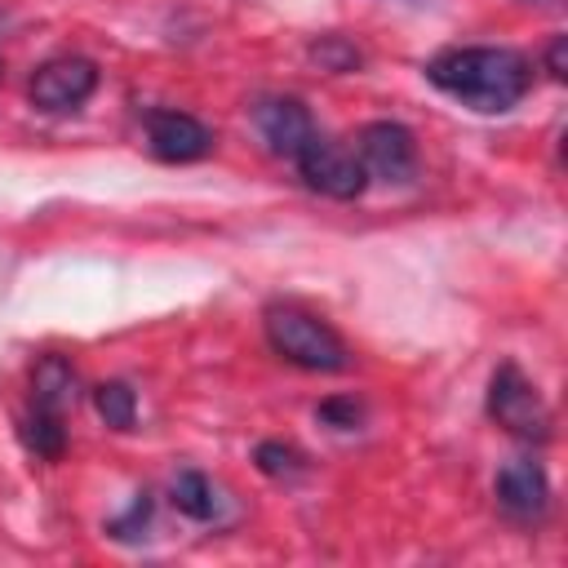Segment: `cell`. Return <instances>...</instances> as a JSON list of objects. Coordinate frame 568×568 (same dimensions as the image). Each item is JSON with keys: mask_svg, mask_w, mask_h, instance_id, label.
<instances>
[{"mask_svg": "<svg viewBox=\"0 0 568 568\" xmlns=\"http://www.w3.org/2000/svg\"><path fill=\"white\" fill-rule=\"evenodd\" d=\"M426 80L457 98L470 111H510L528 89H532V67L519 49L506 44H466V49H444L426 62Z\"/></svg>", "mask_w": 568, "mask_h": 568, "instance_id": "6da1fadb", "label": "cell"}, {"mask_svg": "<svg viewBox=\"0 0 568 568\" xmlns=\"http://www.w3.org/2000/svg\"><path fill=\"white\" fill-rule=\"evenodd\" d=\"M262 328H266V342L280 359L306 368V373H342L351 364V351L342 342V333L320 320L315 311L306 306H293V302H275L266 306L262 315Z\"/></svg>", "mask_w": 568, "mask_h": 568, "instance_id": "7a4b0ae2", "label": "cell"}, {"mask_svg": "<svg viewBox=\"0 0 568 568\" xmlns=\"http://www.w3.org/2000/svg\"><path fill=\"white\" fill-rule=\"evenodd\" d=\"M488 417L501 426V430H510L515 439H524V444H546L555 430V417H550V408H546V399H541V390L515 368V364H501L497 373H493V382H488Z\"/></svg>", "mask_w": 568, "mask_h": 568, "instance_id": "3957f363", "label": "cell"}, {"mask_svg": "<svg viewBox=\"0 0 568 568\" xmlns=\"http://www.w3.org/2000/svg\"><path fill=\"white\" fill-rule=\"evenodd\" d=\"M302 182L328 200H359L364 186H368V173L355 155V146L337 142V138H324V133H311L306 146L293 155Z\"/></svg>", "mask_w": 568, "mask_h": 568, "instance_id": "277c9868", "label": "cell"}, {"mask_svg": "<svg viewBox=\"0 0 568 568\" xmlns=\"http://www.w3.org/2000/svg\"><path fill=\"white\" fill-rule=\"evenodd\" d=\"M93 89H98V67H93L89 58H71V53L40 62V67L31 71V80H27L31 106L53 111V115L84 106V102L93 98Z\"/></svg>", "mask_w": 568, "mask_h": 568, "instance_id": "5b68a950", "label": "cell"}, {"mask_svg": "<svg viewBox=\"0 0 568 568\" xmlns=\"http://www.w3.org/2000/svg\"><path fill=\"white\" fill-rule=\"evenodd\" d=\"M355 155L377 182H408L417 173V142L399 120H368L355 138Z\"/></svg>", "mask_w": 568, "mask_h": 568, "instance_id": "8992f818", "label": "cell"}, {"mask_svg": "<svg viewBox=\"0 0 568 568\" xmlns=\"http://www.w3.org/2000/svg\"><path fill=\"white\" fill-rule=\"evenodd\" d=\"M146 151L164 164H191V160H204L213 151V133L195 115L160 106L146 115Z\"/></svg>", "mask_w": 568, "mask_h": 568, "instance_id": "52a82bcc", "label": "cell"}, {"mask_svg": "<svg viewBox=\"0 0 568 568\" xmlns=\"http://www.w3.org/2000/svg\"><path fill=\"white\" fill-rule=\"evenodd\" d=\"M493 493H497V506H501L510 519H519V524L541 519L546 506H550V479H546L541 462H532V457H510V462L497 470Z\"/></svg>", "mask_w": 568, "mask_h": 568, "instance_id": "ba28073f", "label": "cell"}, {"mask_svg": "<svg viewBox=\"0 0 568 568\" xmlns=\"http://www.w3.org/2000/svg\"><path fill=\"white\" fill-rule=\"evenodd\" d=\"M253 124H257L262 142H266L275 155H284V160H293V155L306 146V138L315 133L311 111H306L297 98H262V102L253 106Z\"/></svg>", "mask_w": 568, "mask_h": 568, "instance_id": "9c48e42d", "label": "cell"}, {"mask_svg": "<svg viewBox=\"0 0 568 568\" xmlns=\"http://www.w3.org/2000/svg\"><path fill=\"white\" fill-rule=\"evenodd\" d=\"M75 404V368L62 359V355H44L36 368H31V408H44V413H62Z\"/></svg>", "mask_w": 568, "mask_h": 568, "instance_id": "30bf717a", "label": "cell"}, {"mask_svg": "<svg viewBox=\"0 0 568 568\" xmlns=\"http://www.w3.org/2000/svg\"><path fill=\"white\" fill-rule=\"evenodd\" d=\"M169 497H173V506H178L186 519H195V524H209V519H217V510H222V497H217L213 479L200 475V470H178Z\"/></svg>", "mask_w": 568, "mask_h": 568, "instance_id": "8fae6325", "label": "cell"}, {"mask_svg": "<svg viewBox=\"0 0 568 568\" xmlns=\"http://www.w3.org/2000/svg\"><path fill=\"white\" fill-rule=\"evenodd\" d=\"M22 444L44 457V462H58L62 448H67V426H62V413H44V408H31L22 417Z\"/></svg>", "mask_w": 568, "mask_h": 568, "instance_id": "7c38bea8", "label": "cell"}, {"mask_svg": "<svg viewBox=\"0 0 568 568\" xmlns=\"http://www.w3.org/2000/svg\"><path fill=\"white\" fill-rule=\"evenodd\" d=\"M93 408L111 430H133L138 426V395L129 382H98L93 386Z\"/></svg>", "mask_w": 568, "mask_h": 568, "instance_id": "4fadbf2b", "label": "cell"}, {"mask_svg": "<svg viewBox=\"0 0 568 568\" xmlns=\"http://www.w3.org/2000/svg\"><path fill=\"white\" fill-rule=\"evenodd\" d=\"M253 462H257V470L271 475V479H297V475L306 470V457H302L293 444H280V439H262V444L253 448Z\"/></svg>", "mask_w": 568, "mask_h": 568, "instance_id": "5bb4252c", "label": "cell"}, {"mask_svg": "<svg viewBox=\"0 0 568 568\" xmlns=\"http://www.w3.org/2000/svg\"><path fill=\"white\" fill-rule=\"evenodd\" d=\"M311 58H315L324 71H355V67H359V49H355L351 40H342V36L315 40V44H311Z\"/></svg>", "mask_w": 568, "mask_h": 568, "instance_id": "9a60e30c", "label": "cell"}, {"mask_svg": "<svg viewBox=\"0 0 568 568\" xmlns=\"http://www.w3.org/2000/svg\"><path fill=\"white\" fill-rule=\"evenodd\" d=\"M146 524H151V493H138V497H133V506H129L120 519H111V524H106V532H111V537H120V541H138Z\"/></svg>", "mask_w": 568, "mask_h": 568, "instance_id": "2e32d148", "label": "cell"}, {"mask_svg": "<svg viewBox=\"0 0 568 568\" xmlns=\"http://www.w3.org/2000/svg\"><path fill=\"white\" fill-rule=\"evenodd\" d=\"M359 417H364V408H359L355 399H324V404H320V422H328V426H337V430H355Z\"/></svg>", "mask_w": 568, "mask_h": 568, "instance_id": "e0dca14e", "label": "cell"}, {"mask_svg": "<svg viewBox=\"0 0 568 568\" xmlns=\"http://www.w3.org/2000/svg\"><path fill=\"white\" fill-rule=\"evenodd\" d=\"M546 62H550V75H555V80H564V36H555V40H550Z\"/></svg>", "mask_w": 568, "mask_h": 568, "instance_id": "ac0fdd59", "label": "cell"}]
</instances>
